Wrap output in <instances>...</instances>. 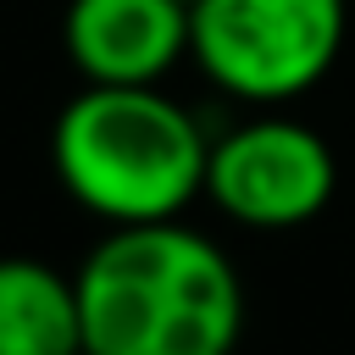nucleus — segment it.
Returning a JSON list of instances; mask_svg holds the SVG:
<instances>
[{
    "mask_svg": "<svg viewBox=\"0 0 355 355\" xmlns=\"http://www.w3.org/2000/svg\"><path fill=\"white\" fill-rule=\"evenodd\" d=\"M78 277L89 355H233L244 283L216 239L172 222L111 227Z\"/></svg>",
    "mask_w": 355,
    "mask_h": 355,
    "instance_id": "1",
    "label": "nucleus"
},
{
    "mask_svg": "<svg viewBox=\"0 0 355 355\" xmlns=\"http://www.w3.org/2000/svg\"><path fill=\"white\" fill-rule=\"evenodd\" d=\"M50 161L105 227L172 222L205 194L211 133L161 83H83L50 128Z\"/></svg>",
    "mask_w": 355,
    "mask_h": 355,
    "instance_id": "2",
    "label": "nucleus"
},
{
    "mask_svg": "<svg viewBox=\"0 0 355 355\" xmlns=\"http://www.w3.org/2000/svg\"><path fill=\"white\" fill-rule=\"evenodd\" d=\"M349 33V0H194L189 55L244 105H288L316 89Z\"/></svg>",
    "mask_w": 355,
    "mask_h": 355,
    "instance_id": "3",
    "label": "nucleus"
},
{
    "mask_svg": "<svg viewBox=\"0 0 355 355\" xmlns=\"http://www.w3.org/2000/svg\"><path fill=\"white\" fill-rule=\"evenodd\" d=\"M338 189L333 144L294 116H244L211 139L205 200L255 233H288L327 211Z\"/></svg>",
    "mask_w": 355,
    "mask_h": 355,
    "instance_id": "4",
    "label": "nucleus"
},
{
    "mask_svg": "<svg viewBox=\"0 0 355 355\" xmlns=\"http://www.w3.org/2000/svg\"><path fill=\"white\" fill-rule=\"evenodd\" d=\"M67 61L83 83H161L189 55L183 0H67Z\"/></svg>",
    "mask_w": 355,
    "mask_h": 355,
    "instance_id": "5",
    "label": "nucleus"
},
{
    "mask_svg": "<svg viewBox=\"0 0 355 355\" xmlns=\"http://www.w3.org/2000/svg\"><path fill=\"white\" fill-rule=\"evenodd\" d=\"M0 355H83L78 277L33 255H0Z\"/></svg>",
    "mask_w": 355,
    "mask_h": 355,
    "instance_id": "6",
    "label": "nucleus"
},
{
    "mask_svg": "<svg viewBox=\"0 0 355 355\" xmlns=\"http://www.w3.org/2000/svg\"><path fill=\"white\" fill-rule=\"evenodd\" d=\"M183 6H194V0H183Z\"/></svg>",
    "mask_w": 355,
    "mask_h": 355,
    "instance_id": "7",
    "label": "nucleus"
},
{
    "mask_svg": "<svg viewBox=\"0 0 355 355\" xmlns=\"http://www.w3.org/2000/svg\"><path fill=\"white\" fill-rule=\"evenodd\" d=\"M83 355H89V349H83Z\"/></svg>",
    "mask_w": 355,
    "mask_h": 355,
    "instance_id": "8",
    "label": "nucleus"
}]
</instances>
